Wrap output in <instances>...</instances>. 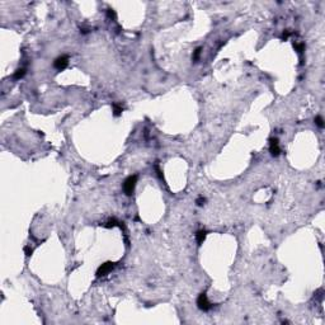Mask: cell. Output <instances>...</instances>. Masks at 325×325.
<instances>
[{
    "label": "cell",
    "mask_w": 325,
    "mask_h": 325,
    "mask_svg": "<svg viewBox=\"0 0 325 325\" xmlns=\"http://www.w3.org/2000/svg\"><path fill=\"white\" fill-rule=\"evenodd\" d=\"M67 65H69V57L66 55H61L54 61V67L59 71L65 70L67 67Z\"/></svg>",
    "instance_id": "obj_3"
},
{
    "label": "cell",
    "mask_w": 325,
    "mask_h": 325,
    "mask_svg": "<svg viewBox=\"0 0 325 325\" xmlns=\"http://www.w3.org/2000/svg\"><path fill=\"white\" fill-rule=\"evenodd\" d=\"M206 236H207V231H206V230H198V231H197V234H196V240H197L198 245H201L202 243L205 241Z\"/></svg>",
    "instance_id": "obj_6"
},
{
    "label": "cell",
    "mask_w": 325,
    "mask_h": 325,
    "mask_svg": "<svg viewBox=\"0 0 325 325\" xmlns=\"http://www.w3.org/2000/svg\"><path fill=\"white\" fill-rule=\"evenodd\" d=\"M24 253H26V255H27V257L32 255V253H33V248H31L29 245H27V247H24Z\"/></svg>",
    "instance_id": "obj_13"
},
{
    "label": "cell",
    "mask_w": 325,
    "mask_h": 325,
    "mask_svg": "<svg viewBox=\"0 0 325 325\" xmlns=\"http://www.w3.org/2000/svg\"><path fill=\"white\" fill-rule=\"evenodd\" d=\"M201 52H202V47H198V48H196V50H194V51H193L192 60H193L194 62H197V61H198L199 56H201Z\"/></svg>",
    "instance_id": "obj_10"
},
{
    "label": "cell",
    "mask_w": 325,
    "mask_h": 325,
    "mask_svg": "<svg viewBox=\"0 0 325 325\" xmlns=\"http://www.w3.org/2000/svg\"><path fill=\"white\" fill-rule=\"evenodd\" d=\"M26 75V69L24 67H22V69H18L16 73H14V75H13V78L16 79V80H19V79H22Z\"/></svg>",
    "instance_id": "obj_9"
},
{
    "label": "cell",
    "mask_w": 325,
    "mask_h": 325,
    "mask_svg": "<svg viewBox=\"0 0 325 325\" xmlns=\"http://www.w3.org/2000/svg\"><path fill=\"white\" fill-rule=\"evenodd\" d=\"M197 306H198L199 310H202V311H210V310L213 307V304L210 302L206 292H202V293H199L198 299H197Z\"/></svg>",
    "instance_id": "obj_2"
},
{
    "label": "cell",
    "mask_w": 325,
    "mask_h": 325,
    "mask_svg": "<svg viewBox=\"0 0 325 325\" xmlns=\"http://www.w3.org/2000/svg\"><path fill=\"white\" fill-rule=\"evenodd\" d=\"M122 222H119V221H117L116 219H109L105 223H104V227H114V226H121V227H123V225H121Z\"/></svg>",
    "instance_id": "obj_7"
},
{
    "label": "cell",
    "mask_w": 325,
    "mask_h": 325,
    "mask_svg": "<svg viewBox=\"0 0 325 325\" xmlns=\"http://www.w3.org/2000/svg\"><path fill=\"white\" fill-rule=\"evenodd\" d=\"M290 34H291V32L288 31V29H287V31H285V32H283V34H282V38H283V40L286 41V40H287L288 37H290Z\"/></svg>",
    "instance_id": "obj_15"
},
{
    "label": "cell",
    "mask_w": 325,
    "mask_h": 325,
    "mask_svg": "<svg viewBox=\"0 0 325 325\" xmlns=\"http://www.w3.org/2000/svg\"><path fill=\"white\" fill-rule=\"evenodd\" d=\"M314 121H315V125L319 128H324V119H323L321 116H316Z\"/></svg>",
    "instance_id": "obj_11"
},
{
    "label": "cell",
    "mask_w": 325,
    "mask_h": 325,
    "mask_svg": "<svg viewBox=\"0 0 325 325\" xmlns=\"http://www.w3.org/2000/svg\"><path fill=\"white\" fill-rule=\"evenodd\" d=\"M269 153L272 156H278L281 154L279 142H278V139H276V137H272L269 140Z\"/></svg>",
    "instance_id": "obj_5"
},
{
    "label": "cell",
    "mask_w": 325,
    "mask_h": 325,
    "mask_svg": "<svg viewBox=\"0 0 325 325\" xmlns=\"http://www.w3.org/2000/svg\"><path fill=\"white\" fill-rule=\"evenodd\" d=\"M137 177L136 174L133 175H130L126 178V180L123 182V192L127 194V196H132V193L135 191V187H136V183H137Z\"/></svg>",
    "instance_id": "obj_1"
},
{
    "label": "cell",
    "mask_w": 325,
    "mask_h": 325,
    "mask_svg": "<svg viewBox=\"0 0 325 325\" xmlns=\"http://www.w3.org/2000/svg\"><path fill=\"white\" fill-rule=\"evenodd\" d=\"M205 202H206V198L205 197H198L197 201H196V203H197V206H203Z\"/></svg>",
    "instance_id": "obj_14"
},
{
    "label": "cell",
    "mask_w": 325,
    "mask_h": 325,
    "mask_svg": "<svg viewBox=\"0 0 325 325\" xmlns=\"http://www.w3.org/2000/svg\"><path fill=\"white\" fill-rule=\"evenodd\" d=\"M114 268V263L112 262H105L102 265H99V268L97 269V277H104L107 276L109 272H112V269Z\"/></svg>",
    "instance_id": "obj_4"
},
{
    "label": "cell",
    "mask_w": 325,
    "mask_h": 325,
    "mask_svg": "<svg viewBox=\"0 0 325 325\" xmlns=\"http://www.w3.org/2000/svg\"><path fill=\"white\" fill-rule=\"evenodd\" d=\"M112 109H113V116L114 117H118V116H121L122 112H123V108H122L119 104H117V103L112 104Z\"/></svg>",
    "instance_id": "obj_8"
},
{
    "label": "cell",
    "mask_w": 325,
    "mask_h": 325,
    "mask_svg": "<svg viewBox=\"0 0 325 325\" xmlns=\"http://www.w3.org/2000/svg\"><path fill=\"white\" fill-rule=\"evenodd\" d=\"M293 47L296 48V51H297L300 55L305 51V45L304 43H293Z\"/></svg>",
    "instance_id": "obj_12"
}]
</instances>
